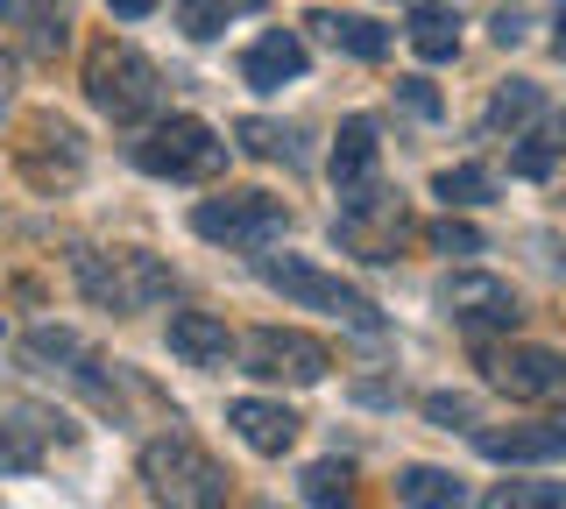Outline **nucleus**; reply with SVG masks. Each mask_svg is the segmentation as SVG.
<instances>
[{"mask_svg":"<svg viewBox=\"0 0 566 509\" xmlns=\"http://www.w3.org/2000/svg\"><path fill=\"white\" fill-rule=\"evenodd\" d=\"M234 135H241L248 156H270V163H276V156L291 163V156H297V149H291V128H276V120H241Z\"/></svg>","mask_w":566,"mask_h":509,"instance_id":"obj_27","label":"nucleus"},{"mask_svg":"<svg viewBox=\"0 0 566 509\" xmlns=\"http://www.w3.org/2000/svg\"><path fill=\"white\" fill-rule=\"evenodd\" d=\"M291 226V205L276 199V191H255V184H241V191H212V199L191 205V234L212 241V248H248V255H262L270 241Z\"/></svg>","mask_w":566,"mask_h":509,"instance_id":"obj_5","label":"nucleus"},{"mask_svg":"<svg viewBox=\"0 0 566 509\" xmlns=\"http://www.w3.org/2000/svg\"><path fill=\"white\" fill-rule=\"evenodd\" d=\"M50 417L43 411H8V425H0V467H35L50 446Z\"/></svg>","mask_w":566,"mask_h":509,"instance_id":"obj_22","label":"nucleus"},{"mask_svg":"<svg viewBox=\"0 0 566 509\" xmlns=\"http://www.w3.org/2000/svg\"><path fill=\"white\" fill-rule=\"evenodd\" d=\"M85 99H93L114 128H135V120H149L156 107H164V72H156L135 43L99 36L93 50H85Z\"/></svg>","mask_w":566,"mask_h":509,"instance_id":"obj_2","label":"nucleus"},{"mask_svg":"<svg viewBox=\"0 0 566 509\" xmlns=\"http://www.w3.org/2000/svg\"><path fill=\"white\" fill-rule=\"evenodd\" d=\"M305 496H312L318 509H347V502H354V467H347V460L305 467Z\"/></svg>","mask_w":566,"mask_h":509,"instance_id":"obj_25","label":"nucleus"},{"mask_svg":"<svg viewBox=\"0 0 566 509\" xmlns=\"http://www.w3.org/2000/svg\"><path fill=\"white\" fill-rule=\"evenodd\" d=\"M241 78L255 85V93H283L291 78H305V43H297L291 29L255 36V43H248V57H241Z\"/></svg>","mask_w":566,"mask_h":509,"instance_id":"obj_16","label":"nucleus"},{"mask_svg":"<svg viewBox=\"0 0 566 509\" xmlns=\"http://www.w3.org/2000/svg\"><path fill=\"white\" fill-rule=\"evenodd\" d=\"M553 29H559V50H566V8H559V22H553Z\"/></svg>","mask_w":566,"mask_h":509,"instance_id":"obj_34","label":"nucleus"},{"mask_svg":"<svg viewBox=\"0 0 566 509\" xmlns=\"http://www.w3.org/2000/svg\"><path fill=\"white\" fill-rule=\"evenodd\" d=\"M439 311H447L453 326H468V332H510L524 319L517 290H510L503 276H489V269H453L447 284H439Z\"/></svg>","mask_w":566,"mask_h":509,"instance_id":"obj_11","label":"nucleus"},{"mask_svg":"<svg viewBox=\"0 0 566 509\" xmlns=\"http://www.w3.org/2000/svg\"><path fill=\"white\" fill-rule=\"evenodd\" d=\"M241 361H248V375L291 382V390H312V382L333 375V347L312 340L305 326H255V332L241 340Z\"/></svg>","mask_w":566,"mask_h":509,"instance_id":"obj_7","label":"nucleus"},{"mask_svg":"<svg viewBox=\"0 0 566 509\" xmlns=\"http://www.w3.org/2000/svg\"><path fill=\"white\" fill-rule=\"evenodd\" d=\"M241 8H262V0H177V22H185V36H199V43H212L227 22H234Z\"/></svg>","mask_w":566,"mask_h":509,"instance_id":"obj_24","label":"nucleus"},{"mask_svg":"<svg viewBox=\"0 0 566 509\" xmlns=\"http://www.w3.org/2000/svg\"><path fill=\"white\" fill-rule=\"evenodd\" d=\"M559 135H566V120H559Z\"/></svg>","mask_w":566,"mask_h":509,"instance_id":"obj_35","label":"nucleus"},{"mask_svg":"<svg viewBox=\"0 0 566 509\" xmlns=\"http://www.w3.org/2000/svg\"><path fill=\"white\" fill-rule=\"evenodd\" d=\"M432 248L439 255H482V234H474L468 220H439L432 226Z\"/></svg>","mask_w":566,"mask_h":509,"instance_id":"obj_29","label":"nucleus"},{"mask_svg":"<svg viewBox=\"0 0 566 509\" xmlns=\"http://www.w3.org/2000/svg\"><path fill=\"white\" fill-rule=\"evenodd\" d=\"M8 85H14V64H8V57H0V99H8Z\"/></svg>","mask_w":566,"mask_h":509,"instance_id":"obj_33","label":"nucleus"},{"mask_svg":"<svg viewBox=\"0 0 566 509\" xmlns=\"http://www.w3.org/2000/svg\"><path fill=\"white\" fill-rule=\"evenodd\" d=\"M432 199H447V205H489L495 199V178L482 163H453V170H439L432 178Z\"/></svg>","mask_w":566,"mask_h":509,"instance_id":"obj_23","label":"nucleus"},{"mask_svg":"<svg viewBox=\"0 0 566 509\" xmlns=\"http://www.w3.org/2000/svg\"><path fill=\"white\" fill-rule=\"evenodd\" d=\"M489 509H566V481H503Z\"/></svg>","mask_w":566,"mask_h":509,"instance_id":"obj_26","label":"nucleus"},{"mask_svg":"<svg viewBox=\"0 0 566 509\" xmlns=\"http://www.w3.org/2000/svg\"><path fill=\"white\" fill-rule=\"evenodd\" d=\"M403 36H411V50L424 64H447L453 50H460V14L453 8H439V0H424V8L411 14V29H403Z\"/></svg>","mask_w":566,"mask_h":509,"instance_id":"obj_21","label":"nucleus"},{"mask_svg":"<svg viewBox=\"0 0 566 509\" xmlns=\"http://www.w3.org/2000/svg\"><path fill=\"white\" fill-rule=\"evenodd\" d=\"M553 163H559L553 142H538V135H517V149H510V170H517V178H553Z\"/></svg>","mask_w":566,"mask_h":509,"instance_id":"obj_28","label":"nucleus"},{"mask_svg":"<svg viewBox=\"0 0 566 509\" xmlns=\"http://www.w3.org/2000/svg\"><path fill=\"white\" fill-rule=\"evenodd\" d=\"M312 29H318V36H326L333 50L361 57V64L389 57V29H382V22H368V14H312Z\"/></svg>","mask_w":566,"mask_h":509,"instance_id":"obj_19","label":"nucleus"},{"mask_svg":"<svg viewBox=\"0 0 566 509\" xmlns=\"http://www.w3.org/2000/svg\"><path fill=\"white\" fill-rule=\"evenodd\" d=\"M489 390H503L510 403H545L566 390V354L559 347H531V340H510V347H474Z\"/></svg>","mask_w":566,"mask_h":509,"instance_id":"obj_8","label":"nucleus"},{"mask_svg":"<svg viewBox=\"0 0 566 509\" xmlns=\"http://www.w3.org/2000/svg\"><path fill=\"white\" fill-rule=\"evenodd\" d=\"M333 234H340V248L361 255V262H397V248L411 241V213H403V199H389L376 184V191H361V199L340 205Z\"/></svg>","mask_w":566,"mask_h":509,"instance_id":"obj_10","label":"nucleus"},{"mask_svg":"<svg viewBox=\"0 0 566 509\" xmlns=\"http://www.w3.org/2000/svg\"><path fill=\"white\" fill-rule=\"evenodd\" d=\"M482 460H566V417H524V425H482L474 432Z\"/></svg>","mask_w":566,"mask_h":509,"instance_id":"obj_13","label":"nucleus"},{"mask_svg":"<svg viewBox=\"0 0 566 509\" xmlns=\"http://www.w3.org/2000/svg\"><path fill=\"white\" fill-rule=\"evenodd\" d=\"M424 417H432V425H474V403L468 396H447V390H439V396H424Z\"/></svg>","mask_w":566,"mask_h":509,"instance_id":"obj_30","label":"nucleus"},{"mask_svg":"<svg viewBox=\"0 0 566 509\" xmlns=\"http://www.w3.org/2000/svg\"><path fill=\"white\" fill-rule=\"evenodd\" d=\"M397 93H403V107H411L418 120H439V93L424 78H397Z\"/></svg>","mask_w":566,"mask_h":509,"instance_id":"obj_31","label":"nucleus"},{"mask_svg":"<svg viewBox=\"0 0 566 509\" xmlns=\"http://www.w3.org/2000/svg\"><path fill=\"white\" fill-rule=\"evenodd\" d=\"M333 191H340V205L347 199H361V191H376V170H382V142H376V120L368 114H347L340 120V135H333Z\"/></svg>","mask_w":566,"mask_h":509,"instance_id":"obj_12","label":"nucleus"},{"mask_svg":"<svg viewBox=\"0 0 566 509\" xmlns=\"http://www.w3.org/2000/svg\"><path fill=\"white\" fill-rule=\"evenodd\" d=\"M71 276H78V290L93 297L99 311H149V305H164V297L177 290V276L156 262L149 248H71Z\"/></svg>","mask_w":566,"mask_h":509,"instance_id":"obj_3","label":"nucleus"},{"mask_svg":"<svg viewBox=\"0 0 566 509\" xmlns=\"http://www.w3.org/2000/svg\"><path fill=\"white\" fill-rule=\"evenodd\" d=\"M0 29H29L35 50H64L71 14H64V0H0Z\"/></svg>","mask_w":566,"mask_h":509,"instance_id":"obj_18","label":"nucleus"},{"mask_svg":"<svg viewBox=\"0 0 566 509\" xmlns=\"http://www.w3.org/2000/svg\"><path fill=\"white\" fill-rule=\"evenodd\" d=\"M397 502L411 509H468V481L453 467H397Z\"/></svg>","mask_w":566,"mask_h":509,"instance_id":"obj_17","label":"nucleus"},{"mask_svg":"<svg viewBox=\"0 0 566 509\" xmlns=\"http://www.w3.org/2000/svg\"><path fill=\"white\" fill-rule=\"evenodd\" d=\"M14 163L35 191H57L85 170V135L71 128L64 114H29L22 120V142H14Z\"/></svg>","mask_w":566,"mask_h":509,"instance_id":"obj_9","label":"nucleus"},{"mask_svg":"<svg viewBox=\"0 0 566 509\" xmlns=\"http://www.w3.org/2000/svg\"><path fill=\"white\" fill-rule=\"evenodd\" d=\"M106 8H114L120 22H142V14H156V8H164V0H106Z\"/></svg>","mask_w":566,"mask_h":509,"instance_id":"obj_32","label":"nucleus"},{"mask_svg":"<svg viewBox=\"0 0 566 509\" xmlns=\"http://www.w3.org/2000/svg\"><path fill=\"white\" fill-rule=\"evenodd\" d=\"M135 474H142V488H149L156 509H227V496H234V474L212 460L199 438H185V432L149 438L142 460H135Z\"/></svg>","mask_w":566,"mask_h":509,"instance_id":"obj_1","label":"nucleus"},{"mask_svg":"<svg viewBox=\"0 0 566 509\" xmlns=\"http://www.w3.org/2000/svg\"><path fill=\"white\" fill-rule=\"evenodd\" d=\"M227 425H234L241 446L262 453V460H283V453L297 446V411L291 403H270V396H234L227 403Z\"/></svg>","mask_w":566,"mask_h":509,"instance_id":"obj_14","label":"nucleus"},{"mask_svg":"<svg viewBox=\"0 0 566 509\" xmlns=\"http://www.w3.org/2000/svg\"><path fill=\"white\" fill-rule=\"evenodd\" d=\"M255 276L270 290H283L291 305H305V311H326V319H340V326H354V332H368L376 340L382 332V311L368 305L354 284H340L333 269H318V262H305V255H255Z\"/></svg>","mask_w":566,"mask_h":509,"instance_id":"obj_4","label":"nucleus"},{"mask_svg":"<svg viewBox=\"0 0 566 509\" xmlns=\"http://www.w3.org/2000/svg\"><path fill=\"white\" fill-rule=\"evenodd\" d=\"M170 354L185 361V368L220 375V368L241 354V340L227 332V319H212V311H170Z\"/></svg>","mask_w":566,"mask_h":509,"instance_id":"obj_15","label":"nucleus"},{"mask_svg":"<svg viewBox=\"0 0 566 509\" xmlns=\"http://www.w3.org/2000/svg\"><path fill=\"white\" fill-rule=\"evenodd\" d=\"M135 163L149 170V178L206 184V178L227 170V135L212 128V120H199V114H170V120H156V128L135 142Z\"/></svg>","mask_w":566,"mask_h":509,"instance_id":"obj_6","label":"nucleus"},{"mask_svg":"<svg viewBox=\"0 0 566 509\" xmlns=\"http://www.w3.org/2000/svg\"><path fill=\"white\" fill-rule=\"evenodd\" d=\"M538 114H545V93H538L531 78H510V85H495L482 128H489V135H503V128H510V142H517V135H531V120H538Z\"/></svg>","mask_w":566,"mask_h":509,"instance_id":"obj_20","label":"nucleus"}]
</instances>
